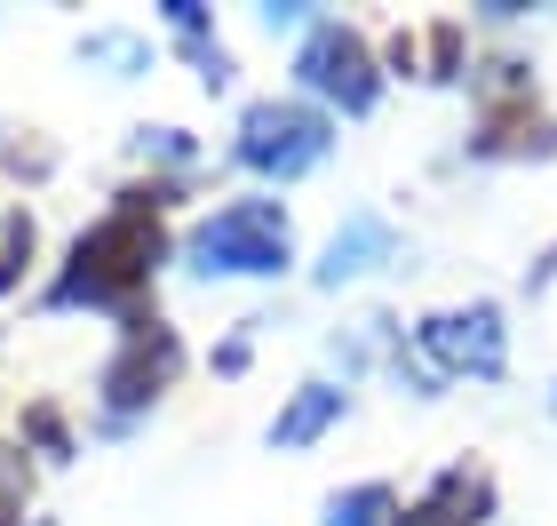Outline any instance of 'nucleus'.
<instances>
[{
  "instance_id": "nucleus-5",
  "label": "nucleus",
  "mask_w": 557,
  "mask_h": 526,
  "mask_svg": "<svg viewBox=\"0 0 557 526\" xmlns=\"http://www.w3.org/2000/svg\"><path fill=\"white\" fill-rule=\"evenodd\" d=\"M422 351H430L446 375H502V319H494V304H470V311L430 319V328H422Z\"/></svg>"
},
{
  "instance_id": "nucleus-9",
  "label": "nucleus",
  "mask_w": 557,
  "mask_h": 526,
  "mask_svg": "<svg viewBox=\"0 0 557 526\" xmlns=\"http://www.w3.org/2000/svg\"><path fill=\"white\" fill-rule=\"evenodd\" d=\"M335 415H343V391L311 383V391H302V399H295L287 415L271 423V439H278V447H302V439H319V431H326V423H335Z\"/></svg>"
},
{
  "instance_id": "nucleus-1",
  "label": "nucleus",
  "mask_w": 557,
  "mask_h": 526,
  "mask_svg": "<svg viewBox=\"0 0 557 526\" xmlns=\"http://www.w3.org/2000/svg\"><path fill=\"white\" fill-rule=\"evenodd\" d=\"M160 256V232H151V216L144 208H120V216H104L96 223V232L72 247V280L57 288V304H81V295H96V304H104V295H120V288H136L144 280V264Z\"/></svg>"
},
{
  "instance_id": "nucleus-12",
  "label": "nucleus",
  "mask_w": 557,
  "mask_h": 526,
  "mask_svg": "<svg viewBox=\"0 0 557 526\" xmlns=\"http://www.w3.org/2000/svg\"><path fill=\"white\" fill-rule=\"evenodd\" d=\"M0 526H16V470L0 463Z\"/></svg>"
},
{
  "instance_id": "nucleus-11",
  "label": "nucleus",
  "mask_w": 557,
  "mask_h": 526,
  "mask_svg": "<svg viewBox=\"0 0 557 526\" xmlns=\"http://www.w3.org/2000/svg\"><path fill=\"white\" fill-rule=\"evenodd\" d=\"M24 247H33V223H24V216H0V288L16 280V256H24Z\"/></svg>"
},
{
  "instance_id": "nucleus-8",
  "label": "nucleus",
  "mask_w": 557,
  "mask_h": 526,
  "mask_svg": "<svg viewBox=\"0 0 557 526\" xmlns=\"http://www.w3.org/2000/svg\"><path fill=\"white\" fill-rule=\"evenodd\" d=\"M478 511H486V479H478V470H446L407 526H478Z\"/></svg>"
},
{
  "instance_id": "nucleus-10",
  "label": "nucleus",
  "mask_w": 557,
  "mask_h": 526,
  "mask_svg": "<svg viewBox=\"0 0 557 526\" xmlns=\"http://www.w3.org/2000/svg\"><path fill=\"white\" fill-rule=\"evenodd\" d=\"M335 526H407L391 503V487H359L350 503H335Z\"/></svg>"
},
{
  "instance_id": "nucleus-6",
  "label": "nucleus",
  "mask_w": 557,
  "mask_h": 526,
  "mask_svg": "<svg viewBox=\"0 0 557 526\" xmlns=\"http://www.w3.org/2000/svg\"><path fill=\"white\" fill-rule=\"evenodd\" d=\"M391 256V223L383 216H350L335 240H326V264H319V280L326 288H343V280H359V271H374Z\"/></svg>"
},
{
  "instance_id": "nucleus-7",
  "label": "nucleus",
  "mask_w": 557,
  "mask_h": 526,
  "mask_svg": "<svg viewBox=\"0 0 557 526\" xmlns=\"http://www.w3.org/2000/svg\"><path fill=\"white\" fill-rule=\"evenodd\" d=\"M168 367H175V343H168V335H136V343H128V359L104 375L112 407H136V399H151V391L168 383Z\"/></svg>"
},
{
  "instance_id": "nucleus-2",
  "label": "nucleus",
  "mask_w": 557,
  "mask_h": 526,
  "mask_svg": "<svg viewBox=\"0 0 557 526\" xmlns=\"http://www.w3.org/2000/svg\"><path fill=\"white\" fill-rule=\"evenodd\" d=\"M191 256H199V271H278L287 264V216L271 199H239L215 223H199Z\"/></svg>"
},
{
  "instance_id": "nucleus-3",
  "label": "nucleus",
  "mask_w": 557,
  "mask_h": 526,
  "mask_svg": "<svg viewBox=\"0 0 557 526\" xmlns=\"http://www.w3.org/2000/svg\"><path fill=\"white\" fill-rule=\"evenodd\" d=\"M239 160L263 175H302L311 160H326V120L302 105H256L239 120Z\"/></svg>"
},
{
  "instance_id": "nucleus-4",
  "label": "nucleus",
  "mask_w": 557,
  "mask_h": 526,
  "mask_svg": "<svg viewBox=\"0 0 557 526\" xmlns=\"http://www.w3.org/2000/svg\"><path fill=\"white\" fill-rule=\"evenodd\" d=\"M295 72H302V88L335 96L343 112H367V105H374V72H367V48H359V33H343V24H319V33L302 40Z\"/></svg>"
}]
</instances>
